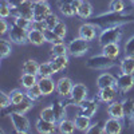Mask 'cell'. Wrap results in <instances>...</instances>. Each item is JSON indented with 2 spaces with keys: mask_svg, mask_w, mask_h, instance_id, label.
Masks as SVG:
<instances>
[{
  "mask_svg": "<svg viewBox=\"0 0 134 134\" xmlns=\"http://www.w3.org/2000/svg\"><path fill=\"white\" fill-rule=\"evenodd\" d=\"M93 23L98 27L102 26L103 28L110 27V26H122L130 23V21L134 20V18L131 15H124V14H115V12H109V14H103L98 18L90 19Z\"/></svg>",
  "mask_w": 134,
  "mask_h": 134,
  "instance_id": "6da1fadb",
  "label": "cell"
},
{
  "mask_svg": "<svg viewBox=\"0 0 134 134\" xmlns=\"http://www.w3.org/2000/svg\"><path fill=\"white\" fill-rule=\"evenodd\" d=\"M124 51H125L126 57H134V35L126 40Z\"/></svg>",
  "mask_w": 134,
  "mask_h": 134,
  "instance_id": "b9f144b4",
  "label": "cell"
},
{
  "mask_svg": "<svg viewBox=\"0 0 134 134\" xmlns=\"http://www.w3.org/2000/svg\"><path fill=\"white\" fill-rule=\"evenodd\" d=\"M82 2H83V0H74V2L71 3V7H72V9H74L75 15H76V12H78V9H79V7H81Z\"/></svg>",
  "mask_w": 134,
  "mask_h": 134,
  "instance_id": "816d5d0a",
  "label": "cell"
},
{
  "mask_svg": "<svg viewBox=\"0 0 134 134\" xmlns=\"http://www.w3.org/2000/svg\"><path fill=\"white\" fill-rule=\"evenodd\" d=\"M88 97V88L83 83H74L72 91L70 94V100L67 105H72V106H79L83 100H86Z\"/></svg>",
  "mask_w": 134,
  "mask_h": 134,
  "instance_id": "5b68a950",
  "label": "cell"
},
{
  "mask_svg": "<svg viewBox=\"0 0 134 134\" xmlns=\"http://www.w3.org/2000/svg\"><path fill=\"white\" fill-rule=\"evenodd\" d=\"M51 14V7L47 2H35L34 4V20H44Z\"/></svg>",
  "mask_w": 134,
  "mask_h": 134,
  "instance_id": "5bb4252c",
  "label": "cell"
},
{
  "mask_svg": "<svg viewBox=\"0 0 134 134\" xmlns=\"http://www.w3.org/2000/svg\"><path fill=\"white\" fill-rule=\"evenodd\" d=\"M32 28L44 32L46 30H48V26L46 23V20H32Z\"/></svg>",
  "mask_w": 134,
  "mask_h": 134,
  "instance_id": "7dc6e473",
  "label": "cell"
},
{
  "mask_svg": "<svg viewBox=\"0 0 134 134\" xmlns=\"http://www.w3.org/2000/svg\"><path fill=\"white\" fill-rule=\"evenodd\" d=\"M8 38L9 40L15 43V44H26L28 43V31L19 27L18 24H15L14 21L11 23V27H9V31H8Z\"/></svg>",
  "mask_w": 134,
  "mask_h": 134,
  "instance_id": "52a82bcc",
  "label": "cell"
},
{
  "mask_svg": "<svg viewBox=\"0 0 134 134\" xmlns=\"http://www.w3.org/2000/svg\"><path fill=\"white\" fill-rule=\"evenodd\" d=\"M103 129H105V133H107V134H119V133L122 131V129H124L122 119L110 117V118L105 122Z\"/></svg>",
  "mask_w": 134,
  "mask_h": 134,
  "instance_id": "e0dca14e",
  "label": "cell"
},
{
  "mask_svg": "<svg viewBox=\"0 0 134 134\" xmlns=\"http://www.w3.org/2000/svg\"><path fill=\"white\" fill-rule=\"evenodd\" d=\"M107 113L110 117L113 118H118V119H125V114H124V103L118 102V100H113L111 103H109L107 106Z\"/></svg>",
  "mask_w": 134,
  "mask_h": 134,
  "instance_id": "ac0fdd59",
  "label": "cell"
},
{
  "mask_svg": "<svg viewBox=\"0 0 134 134\" xmlns=\"http://www.w3.org/2000/svg\"><path fill=\"white\" fill-rule=\"evenodd\" d=\"M7 2H8V4L11 5V8H12V11L18 7V5H20L21 3H23L24 2V0H7Z\"/></svg>",
  "mask_w": 134,
  "mask_h": 134,
  "instance_id": "f907efd6",
  "label": "cell"
},
{
  "mask_svg": "<svg viewBox=\"0 0 134 134\" xmlns=\"http://www.w3.org/2000/svg\"><path fill=\"white\" fill-rule=\"evenodd\" d=\"M9 118H11V122H12V126H14L16 133H19V134H27V133H30L31 124H30L28 118L24 114L18 113V111H11V113H9Z\"/></svg>",
  "mask_w": 134,
  "mask_h": 134,
  "instance_id": "277c9868",
  "label": "cell"
},
{
  "mask_svg": "<svg viewBox=\"0 0 134 134\" xmlns=\"http://www.w3.org/2000/svg\"><path fill=\"white\" fill-rule=\"evenodd\" d=\"M12 42H8L5 39H2L0 40V58L2 59H5L8 58L11 52H12V46H11Z\"/></svg>",
  "mask_w": 134,
  "mask_h": 134,
  "instance_id": "d6a6232c",
  "label": "cell"
},
{
  "mask_svg": "<svg viewBox=\"0 0 134 134\" xmlns=\"http://www.w3.org/2000/svg\"><path fill=\"white\" fill-rule=\"evenodd\" d=\"M51 54L54 55V57H59V55H67V54H69V47H67L64 43L52 44Z\"/></svg>",
  "mask_w": 134,
  "mask_h": 134,
  "instance_id": "74e56055",
  "label": "cell"
},
{
  "mask_svg": "<svg viewBox=\"0 0 134 134\" xmlns=\"http://www.w3.org/2000/svg\"><path fill=\"white\" fill-rule=\"evenodd\" d=\"M11 15H14L12 8H11V5L8 4L7 0H3L2 4H0V18L7 19V18H9Z\"/></svg>",
  "mask_w": 134,
  "mask_h": 134,
  "instance_id": "60d3db41",
  "label": "cell"
},
{
  "mask_svg": "<svg viewBox=\"0 0 134 134\" xmlns=\"http://www.w3.org/2000/svg\"><path fill=\"white\" fill-rule=\"evenodd\" d=\"M52 30L57 32L60 38H63V39H64L66 35H67V26L64 24V21H62V20H59V21H58V24L55 26Z\"/></svg>",
  "mask_w": 134,
  "mask_h": 134,
  "instance_id": "ee69618b",
  "label": "cell"
},
{
  "mask_svg": "<svg viewBox=\"0 0 134 134\" xmlns=\"http://www.w3.org/2000/svg\"><path fill=\"white\" fill-rule=\"evenodd\" d=\"M78 32H79V36L82 39H85L87 42H91L97 36V26L94 23H85L79 27Z\"/></svg>",
  "mask_w": 134,
  "mask_h": 134,
  "instance_id": "2e32d148",
  "label": "cell"
},
{
  "mask_svg": "<svg viewBox=\"0 0 134 134\" xmlns=\"http://www.w3.org/2000/svg\"><path fill=\"white\" fill-rule=\"evenodd\" d=\"M14 23L18 24L19 27L21 28H24V30H31L32 28V20L30 19H26L23 16H18V15H14Z\"/></svg>",
  "mask_w": 134,
  "mask_h": 134,
  "instance_id": "f35d334b",
  "label": "cell"
},
{
  "mask_svg": "<svg viewBox=\"0 0 134 134\" xmlns=\"http://www.w3.org/2000/svg\"><path fill=\"white\" fill-rule=\"evenodd\" d=\"M69 54L74 58H81L86 52H88L90 50V46H88V42L82 39L81 36H78L75 39H72L70 43H69Z\"/></svg>",
  "mask_w": 134,
  "mask_h": 134,
  "instance_id": "8992f818",
  "label": "cell"
},
{
  "mask_svg": "<svg viewBox=\"0 0 134 134\" xmlns=\"http://www.w3.org/2000/svg\"><path fill=\"white\" fill-rule=\"evenodd\" d=\"M35 2H46V0H35Z\"/></svg>",
  "mask_w": 134,
  "mask_h": 134,
  "instance_id": "db71d44e",
  "label": "cell"
},
{
  "mask_svg": "<svg viewBox=\"0 0 134 134\" xmlns=\"http://www.w3.org/2000/svg\"><path fill=\"white\" fill-rule=\"evenodd\" d=\"M40 117H42L43 119H47V121L57 122V117H55V111H54L52 105L46 106L44 109H42V111H40Z\"/></svg>",
  "mask_w": 134,
  "mask_h": 134,
  "instance_id": "8d00e7d4",
  "label": "cell"
},
{
  "mask_svg": "<svg viewBox=\"0 0 134 134\" xmlns=\"http://www.w3.org/2000/svg\"><path fill=\"white\" fill-rule=\"evenodd\" d=\"M46 36H44V32L31 28L28 30V43L34 44V46H42L43 43H46Z\"/></svg>",
  "mask_w": 134,
  "mask_h": 134,
  "instance_id": "d6986e66",
  "label": "cell"
},
{
  "mask_svg": "<svg viewBox=\"0 0 134 134\" xmlns=\"http://www.w3.org/2000/svg\"><path fill=\"white\" fill-rule=\"evenodd\" d=\"M122 35H124L122 26H110L102 30V32L99 34L98 42L100 46H105L107 43H119Z\"/></svg>",
  "mask_w": 134,
  "mask_h": 134,
  "instance_id": "7a4b0ae2",
  "label": "cell"
},
{
  "mask_svg": "<svg viewBox=\"0 0 134 134\" xmlns=\"http://www.w3.org/2000/svg\"><path fill=\"white\" fill-rule=\"evenodd\" d=\"M51 66L54 69V72H62L63 70L67 69L69 66V58L67 55H59V57H54V59L51 60Z\"/></svg>",
  "mask_w": 134,
  "mask_h": 134,
  "instance_id": "44dd1931",
  "label": "cell"
},
{
  "mask_svg": "<svg viewBox=\"0 0 134 134\" xmlns=\"http://www.w3.org/2000/svg\"><path fill=\"white\" fill-rule=\"evenodd\" d=\"M87 133H90V134H93V133H105V129H103V126H100L99 122H97V124H93L90 126V129L87 130Z\"/></svg>",
  "mask_w": 134,
  "mask_h": 134,
  "instance_id": "681fc988",
  "label": "cell"
},
{
  "mask_svg": "<svg viewBox=\"0 0 134 134\" xmlns=\"http://www.w3.org/2000/svg\"><path fill=\"white\" fill-rule=\"evenodd\" d=\"M32 106H34V100L27 97L23 102H20L19 105L14 106V111H18V113H21V114H26V113H28V111L32 109Z\"/></svg>",
  "mask_w": 134,
  "mask_h": 134,
  "instance_id": "1f68e13d",
  "label": "cell"
},
{
  "mask_svg": "<svg viewBox=\"0 0 134 134\" xmlns=\"http://www.w3.org/2000/svg\"><path fill=\"white\" fill-rule=\"evenodd\" d=\"M34 4H35V0H24L20 5H18L14 9V15L34 20Z\"/></svg>",
  "mask_w": 134,
  "mask_h": 134,
  "instance_id": "9c48e42d",
  "label": "cell"
},
{
  "mask_svg": "<svg viewBox=\"0 0 134 134\" xmlns=\"http://www.w3.org/2000/svg\"><path fill=\"white\" fill-rule=\"evenodd\" d=\"M74 87V82L69 76H62L57 81V93L62 98H69Z\"/></svg>",
  "mask_w": 134,
  "mask_h": 134,
  "instance_id": "30bf717a",
  "label": "cell"
},
{
  "mask_svg": "<svg viewBox=\"0 0 134 134\" xmlns=\"http://www.w3.org/2000/svg\"><path fill=\"white\" fill-rule=\"evenodd\" d=\"M54 69L51 66V62H44L39 64V71H38V76H52Z\"/></svg>",
  "mask_w": 134,
  "mask_h": 134,
  "instance_id": "836d02e7",
  "label": "cell"
},
{
  "mask_svg": "<svg viewBox=\"0 0 134 134\" xmlns=\"http://www.w3.org/2000/svg\"><path fill=\"white\" fill-rule=\"evenodd\" d=\"M118 88L117 86H109V87H103V88H99L97 98L99 102H103V103H111L113 100H115L117 95H118Z\"/></svg>",
  "mask_w": 134,
  "mask_h": 134,
  "instance_id": "ba28073f",
  "label": "cell"
},
{
  "mask_svg": "<svg viewBox=\"0 0 134 134\" xmlns=\"http://www.w3.org/2000/svg\"><path fill=\"white\" fill-rule=\"evenodd\" d=\"M44 36H46V40L51 44H58V43H63V38H60L54 30L48 28L44 31Z\"/></svg>",
  "mask_w": 134,
  "mask_h": 134,
  "instance_id": "e575fe53",
  "label": "cell"
},
{
  "mask_svg": "<svg viewBox=\"0 0 134 134\" xmlns=\"http://www.w3.org/2000/svg\"><path fill=\"white\" fill-rule=\"evenodd\" d=\"M9 97H11V100H12V106H16L27 98V93L20 90V88H15V90L9 93Z\"/></svg>",
  "mask_w": 134,
  "mask_h": 134,
  "instance_id": "4dcf8cb0",
  "label": "cell"
},
{
  "mask_svg": "<svg viewBox=\"0 0 134 134\" xmlns=\"http://www.w3.org/2000/svg\"><path fill=\"white\" fill-rule=\"evenodd\" d=\"M110 12H115V14H124L125 11V3L124 0H111L109 4Z\"/></svg>",
  "mask_w": 134,
  "mask_h": 134,
  "instance_id": "d590c367",
  "label": "cell"
},
{
  "mask_svg": "<svg viewBox=\"0 0 134 134\" xmlns=\"http://www.w3.org/2000/svg\"><path fill=\"white\" fill-rule=\"evenodd\" d=\"M26 93H27V97H28L30 99H32L34 102H35V100H38L40 97H43V93H42V90H40V87H39L38 83L34 86V87L26 90Z\"/></svg>",
  "mask_w": 134,
  "mask_h": 134,
  "instance_id": "ab89813d",
  "label": "cell"
},
{
  "mask_svg": "<svg viewBox=\"0 0 134 134\" xmlns=\"http://www.w3.org/2000/svg\"><path fill=\"white\" fill-rule=\"evenodd\" d=\"M79 109V114H83V115H87L93 118L98 110V98H91V99H86L83 102L78 106Z\"/></svg>",
  "mask_w": 134,
  "mask_h": 134,
  "instance_id": "7c38bea8",
  "label": "cell"
},
{
  "mask_svg": "<svg viewBox=\"0 0 134 134\" xmlns=\"http://www.w3.org/2000/svg\"><path fill=\"white\" fill-rule=\"evenodd\" d=\"M74 122H75L76 130L83 131V133H87V130L90 129V126L93 125V124H91V118L87 117V115H83V114H78V115L75 117Z\"/></svg>",
  "mask_w": 134,
  "mask_h": 134,
  "instance_id": "7402d4cb",
  "label": "cell"
},
{
  "mask_svg": "<svg viewBox=\"0 0 134 134\" xmlns=\"http://www.w3.org/2000/svg\"><path fill=\"white\" fill-rule=\"evenodd\" d=\"M115 66V59H111L106 55L100 52L99 55H94V57L88 58L86 62V67L93 70H107Z\"/></svg>",
  "mask_w": 134,
  "mask_h": 134,
  "instance_id": "3957f363",
  "label": "cell"
},
{
  "mask_svg": "<svg viewBox=\"0 0 134 134\" xmlns=\"http://www.w3.org/2000/svg\"><path fill=\"white\" fill-rule=\"evenodd\" d=\"M102 54L111 59H117L121 54V46L119 43H107L102 46Z\"/></svg>",
  "mask_w": 134,
  "mask_h": 134,
  "instance_id": "ffe728a7",
  "label": "cell"
},
{
  "mask_svg": "<svg viewBox=\"0 0 134 134\" xmlns=\"http://www.w3.org/2000/svg\"><path fill=\"white\" fill-rule=\"evenodd\" d=\"M39 64H40V63H38L36 60L28 59V60H26L23 64H21V71H23V72H27V74H36V75H38Z\"/></svg>",
  "mask_w": 134,
  "mask_h": 134,
  "instance_id": "f546056e",
  "label": "cell"
},
{
  "mask_svg": "<svg viewBox=\"0 0 134 134\" xmlns=\"http://www.w3.org/2000/svg\"><path fill=\"white\" fill-rule=\"evenodd\" d=\"M122 103H124L125 119H127L129 122H134V100L133 99H125Z\"/></svg>",
  "mask_w": 134,
  "mask_h": 134,
  "instance_id": "f1b7e54d",
  "label": "cell"
},
{
  "mask_svg": "<svg viewBox=\"0 0 134 134\" xmlns=\"http://www.w3.org/2000/svg\"><path fill=\"white\" fill-rule=\"evenodd\" d=\"M58 5H59V11L62 12V15H64V16H67V18L75 15L71 4H58Z\"/></svg>",
  "mask_w": 134,
  "mask_h": 134,
  "instance_id": "f6af8a7d",
  "label": "cell"
},
{
  "mask_svg": "<svg viewBox=\"0 0 134 134\" xmlns=\"http://www.w3.org/2000/svg\"><path fill=\"white\" fill-rule=\"evenodd\" d=\"M130 3H131V4L134 5V0H130Z\"/></svg>",
  "mask_w": 134,
  "mask_h": 134,
  "instance_id": "11a10c76",
  "label": "cell"
},
{
  "mask_svg": "<svg viewBox=\"0 0 134 134\" xmlns=\"http://www.w3.org/2000/svg\"><path fill=\"white\" fill-rule=\"evenodd\" d=\"M119 70L124 74H134V57L122 58L119 62Z\"/></svg>",
  "mask_w": 134,
  "mask_h": 134,
  "instance_id": "d4e9b609",
  "label": "cell"
},
{
  "mask_svg": "<svg viewBox=\"0 0 134 134\" xmlns=\"http://www.w3.org/2000/svg\"><path fill=\"white\" fill-rule=\"evenodd\" d=\"M74 0H58V4H71Z\"/></svg>",
  "mask_w": 134,
  "mask_h": 134,
  "instance_id": "f5cc1de1",
  "label": "cell"
},
{
  "mask_svg": "<svg viewBox=\"0 0 134 134\" xmlns=\"http://www.w3.org/2000/svg\"><path fill=\"white\" fill-rule=\"evenodd\" d=\"M35 127L40 134H51V133H55V130H57L58 122L47 121V119H43L42 117H39L35 122Z\"/></svg>",
  "mask_w": 134,
  "mask_h": 134,
  "instance_id": "9a60e30c",
  "label": "cell"
},
{
  "mask_svg": "<svg viewBox=\"0 0 134 134\" xmlns=\"http://www.w3.org/2000/svg\"><path fill=\"white\" fill-rule=\"evenodd\" d=\"M38 79H39V76L36 74L23 72V75H21V78H20V83H21V86H23L26 90H28V88L34 87L38 83Z\"/></svg>",
  "mask_w": 134,
  "mask_h": 134,
  "instance_id": "83f0119b",
  "label": "cell"
},
{
  "mask_svg": "<svg viewBox=\"0 0 134 134\" xmlns=\"http://www.w3.org/2000/svg\"><path fill=\"white\" fill-rule=\"evenodd\" d=\"M0 34L2 35H5V34H8V31H9V27H11V24L8 23V21L5 20V19H0Z\"/></svg>",
  "mask_w": 134,
  "mask_h": 134,
  "instance_id": "c3c4849f",
  "label": "cell"
},
{
  "mask_svg": "<svg viewBox=\"0 0 134 134\" xmlns=\"http://www.w3.org/2000/svg\"><path fill=\"white\" fill-rule=\"evenodd\" d=\"M75 129H76L75 122L69 118H63L62 121L58 122V130L63 134H71L75 131Z\"/></svg>",
  "mask_w": 134,
  "mask_h": 134,
  "instance_id": "484cf974",
  "label": "cell"
},
{
  "mask_svg": "<svg viewBox=\"0 0 134 134\" xmlns=\"http://www.w3.org/2000/svg\"><path fill=\"white\" fill-rule=\"evenodd\" d=\"M46 20V23H47V26H48V28H54L55 26L58 24V21H59V18H58V15L57 14H54V12H51L50 15H47V18L44 19Z\"/></svg>",
  "mask_w": 134,
  "mask_h": 134,
  "instance_id": "bcb514c9",
  "label": "cell"
},
{
  "mask_svg": "<svg viewBox=\"0 0 134 134\" xmlns=\"http://www.w3.org/2000/svg\"><path fill=\"white\" fill-rule=\"evenodd\" d=\"M76 16H79L82 20H88L91 16H93V5L88 3V2H82L79 9L76 12Z\"/></svg>",
  "mask_w": 134,
  "mask_h": 134,
  "instance_id": "4316f807",
  "label": "cell"
},
{
  "mask_svg": "<svg viewBox=\"0 0 134 134\" xmlns=\"http://www.w3.org/2000/svg\"><path fill=\"white\" fill-rule=\"evenodd\" d=\"M115 86H117V88L121 93H127L130 88L134 86V74H124V72H121L117 76Z\"/></svg>",
  "mask_w": 134,
  "mask_h": 134,
  "instance_id": "8fae6325",
  "label": "cell"
},
{
  "mask_svg": "<svg viewBox=\"0 0 134 134\" xmlns=\"http://www.w3.org/2000/svg\"><path fill=\"white\" fill-rule=\"evenodd\" d=\"M38 85L43 93V97L51 95L54 91H57V82H54L51 76H39Z\"/></svg>",
  "mask_w": 134,
  "mask_h": 134,
  "instance_id": "4fadbf2b",
  "label": "cell"
},
{
  "mask_svg": "<svg viewBox=\"0 0 134 134\" xmlns=\"http://www.w3.org/2000/svg\"><path fill=\"white\" fill-rule=\"evenodd\" d=\"M55 111V117H57V122L62 121L63 118H66V106L67 103L62 99H55L54 102L51 103Z\"/></svg>",
  "mask_w": 134,
  "mask_h": 134,
  "instance_id": "cb8c5ba5",
  "label": "cell"
},
{
  "mask_svg": "<svg viewBox=\"0 0 134 134\" xmlns=\"http://www.w3.org/2000/svg\"><path fill=\"white\" fill-rule=\"evenodd\" d=\"M11 105H12V100H11L9 94H7V93L2 91V93H0V107H2V109L4 110V109L9 107Z\"/></svg>",
  "mask_w": 134,
  "mask_h": 134,
  "instance_id": "7bdbcfd3",
  "label": "cell"
},
{
  "mask_svg": "<svg viewBox=\"0 0 134 134\" xmlns=\"http://www.w3.org/2000/svg\"><path fill=\"white\" fill-rule=\"evenodd\" d=\"M115 82H117V78L114 75H111L110 72H103L98 76L97 86L99 88H103V87H109V86H115Z\"/></svg>",
  "mask_w": 134,
  "mask_h": 134,
  "instance_id": "603a6c76",
  "label": "cell"
}]
</instances>
